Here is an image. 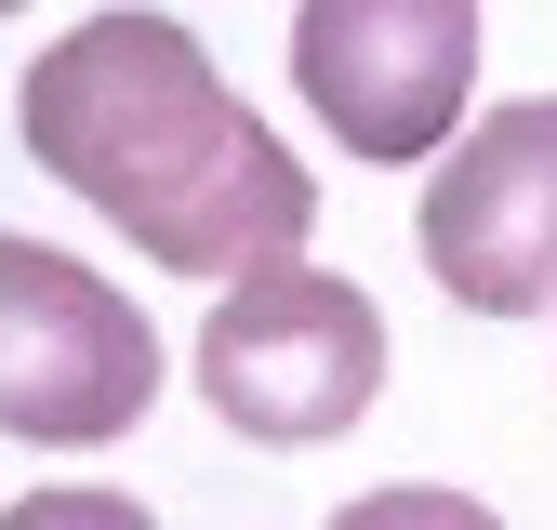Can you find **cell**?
<instances>
[{"mask_svg": "<svg viewBox=\"0 0 557 530\" xmlns=\"http://www.w3.org/2000/svg\"><path fill=\"white\" fill-rule=\"evenodd\" d=\"M293 93L345 160H451V119L478 93V0H306Z\"/></svg>", "mask_w": 557, "mask_h": 530, "instance_id": "cell-4", "label": "cell"}, {"mask_svg": "<svg viewBox=\"0 0 557 530\" xmlns=\"http://www.w3.org/2000/svg\"><path fill=\"white\" fill-rule=\"evenodd\" d=\"M319 530H505L478 491H425V478H398V491H359L345 517H319Z\"/></svg>", "mask_w": 557, "mask_h": 530, "instance_id": "cell-6", "label": "cell"}, {"mask_svg": "<svg viewBox=\"0 0 557 530\" xmlns=\"http://www.w3.org/2000/svg\"><path fill=\"white\" fill-rule=\"evenodd\" d=\"M199 398H213V425H239L265 451L345 438L385 398V305L332 265L226 279V305L199 318Z\"/></svg>", "mask_w": 557, "mask_h": 530, "instance_id": "cell-2", "label": "cell"}, {"mask_svg": "<svg viewBox=\"0 0 557 530\" xmlns=\"http://www.w3.org/2000/svg\"><path fill=\"white\" fill-rule=\"evenodd\" d=\"M14 132H27V160L66 199H94V213L147 265H173V279H265V265H306L319 173L226 93V66L173 14L66 27L27 66Z\"/></svg>", "mask_w": 557, "mask_h": 530, "instance_id": "cell-1", "label": "cell"}, {"mask_svg": "<svg viewBox=\"0 0 557 530\" xmlns=\"http://www.w3.org/2000/svg\"><path fill=\"white\" fill-rule=\"evenodd\" d=\"M0 14H14V0H0Z\"/></svg>", "mask_w": 557, "mask_h": 530, "instance_id": "cell-8", "label": "cell"}, {"mask_svg": "<svg viewBox=\"0 0 557 530\" xmlns=\"http://www.w3.org/2000/svg\"><path fill=\"white\" fill-rule=\"evenodd\" d=\"M147 398H160V331L133 318V292L53 239H0V438L94 451L147 425Z\"/></svg>", "mask_w": 557, "mask_h": 530, "instance_id": "cell-3", "label": "cell"}, {"mask_svg": "<svg viewBox=\"0 0 557 530\" xmlns=\"http://www.w3.org/2000/svg\"><path fill=\"white\" fill-rule=\"evenodd\" d=\"M0 530H160L133 491H27V504H0Z\"/></svg>", "mask_w": 557, "mask_h": 530, "instance_id": "cell-7", "label": "cell"}, {"mask_svg": "<svg viewBox=\"0 0 557 530\" xmlns=\"http://www.w3.org/2000/svg\"><path fill=\"white\" fill-rule=\"evenodd\" d=\"M425 279L478 318H544L557 305V93H518L451 132V160L411 199Z\"/></svg>", "mask_w": 557, "mask_h": 530, "instance_id": "cell-5", "label": "cell"}]
</instances>
